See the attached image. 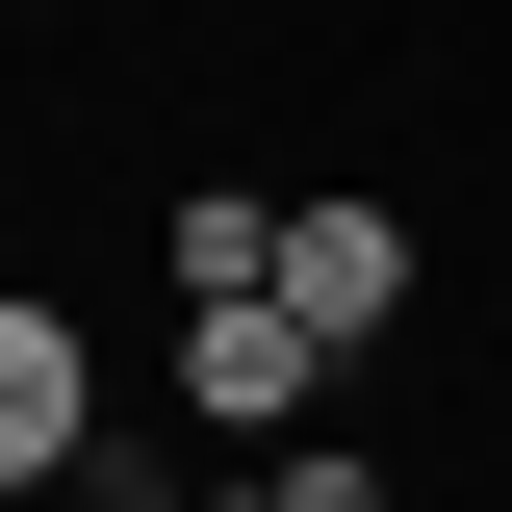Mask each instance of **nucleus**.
Returning a JSON list of instances; mask_svg holds the SVG:
<instances>
[{"label": "nucleus", "mask_w": 512, "mask_h": 512, "mask_svg": "<svg viewBox=\"0 0 512 512\" xmlns=\"http://www.w3.org/2000/svg\"><path fill=\"white\" fill-rule=\"evenodd\" d=\"M77 461H103V333H77L52 282H0V512L77 487Z\"/></svg>", "instance_id": "obj_1"}, {"label": "nucleus", "mask_w": 512, "mask_h": 512, "mask_svg": "<svg viewBox=\"0 0 512 512\" xmlns=\"http://www.w3.org/2000/svg\"><path fill=\"white\" fill-rule=\"evenodd\" d=\"M180 410L205 436H308L333 410V333L282 308V282H231V308H180Z\"/></svg>", "instance_id": "obj_2"}, {"label": "nucleus", "mask_w": 512, "mask_h": 512, "mask_svg": "<svg viewBox=\"0 0 512 512\" xmlns=\"http://www.w3.org/2000/svg\"><path fill=\"white\" fill-rule=\"evenodd\" d=\"M282 308L359 359V333H410V205L384 180H333V205H282Z\"/></svg>", "instance_id": "obj_3"}, {"label": "nucleus", "mask_w": 512, "mask_h": 512, "mask_svg": "<svg viewBox=\"0 0 512 512\" xmlns=\"http://www.w3.org/2000/svg\"><path fill=\"white\" fill-rule=\"evenodd\" d=\"M231 282H282V205H256V180H180V205H154V308H231Z\"/></svg>", "instance_id": "obj_4"}, {"label": "nucleus", "mask_w": 512, "mask_h": 512, "mask_svg": "<svg viewBox=\"0 0 512 512\" xmlns=\"http://www.w3.org/2000/svg\"><path fill=\"white\" fill-rule=\"evenodd\" d=\"M231 512H410V487H384V461H333V436H256V487Z\"/></svg>", "instance_id": "obj_5"}, {"label": "nucleus", "mask_w": 512, "mask_h": 512, "mask_svg": "<svg viewBox=\"0 0 512 512\" xmlns=\"http://www.w3.org/2000/svg\"><path fill=\"white\" fill-rule=\"evenodd\" d=\"M26 512H77V487H26Z\"/></svg>", "instance_id": "obj_6"}]
</instances>
